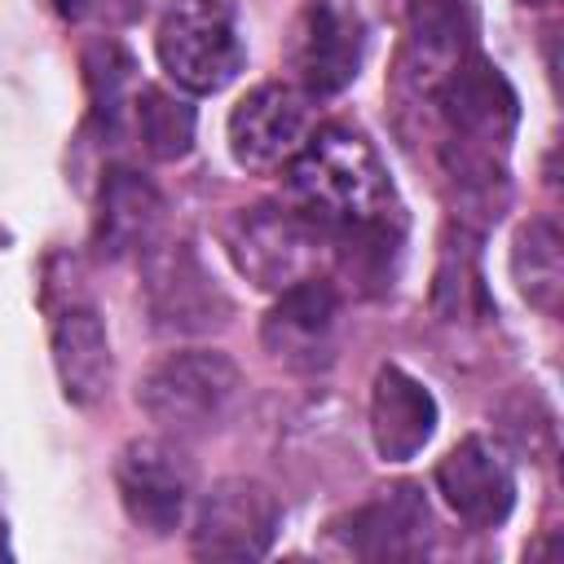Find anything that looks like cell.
Returning a JSON list of instances; mask_svg holds the SVG:
<instances>
[{
	"instance_id": "9",
	"label": "cell",
	"mask_w": 564,
	"mask_h": 564,
	"mask_svg": "<svg viewBox=\"0 0 564 564\" xmlns=\"http://www.w3.org/2000/svg\"><path fill=\"white\" fill-rule=\"evenodd\" d=\"M278 524H282V507L260 480L225 476L203 494L194 511L189 546L198 560H260L269 555Z\"/></svg>"
},
{
	"instance_id": "12",
	"label": "cell",
	"mask_w": 564,
	"mask_h": 564,
	"mask_svg": "<svg viewBox=\"0 0 564 564\" xmlns=\"http://www.w3.org/2000/svg\"><path fill=\"white\" fill-rule=\"evenodd\" d=\"M436 489L449 511L471 529H494L516 507V476L502 449L485 436H463L436 463Z\"/></svg>"
},
{
	"instance_id": "19",
	"label": "cell",
	"mask_w": 564,
	"mask_h": 564,
	"mask_svg": "<svg viewBox=\"0 0 564 564\" xmlns=\"http://www.w3.org/2000/svg\"><path fill=\"white\" fill-rule=\"evenodd\" d=\"M432 304L449 322H458V317H485L489 313L476 234L463 229V225H454L441 238V264H436V282H432Z\"/></svg>"
},
{
	"instance_id": "21",
	"label": "cell",
	"mask_w": 564,
	"mask_h": 564,
	"mask_svg": "<svg viewBox=\"0 0 564 564\" xmlns=\"http://www.w3.org/2000/svg\"><path fill=\"white\" fill-rule=\"evenodd\" d=\"M132 57L123 44L115 40H97L88 44L84 53V84H88V101H93V119L106 137L119 132V119H123V106L132 101Z\"/></svg>"
},
{
	"instance_id": "17",
	"label": "cell",
	"mask_w": 564,
	"mask_h": 564,
	"mask_svg": "<svg viewBox=\"0 0 564 564\" xmlns=\"http://www.w3.org/2000/svg\"><path fill=\"white\" fill-rule=\"evenodd\" d=\"M163 229V198L159 189L132 172V167H110L101 181L97 198V225H93V247L106 260L123 256H145L159 242Z\"/></svg>"
},
{
	"instance_id": "1",
	"label": "cell",
	"mask_w": 564,
	"mask_h": 564,
	"mask_svg": "<svg viewBox=\"0 0 564 564\" xmlns=\"http://www.w3.org/2000/svg\"><path fill=\"white\" fill-rule=\"evenodd\" d=\"M286 189L295 212L317 229L344 234L379 220H397V198L379 150L348 123H326L286 163Z\"/></svg>"
},
{
	"instance_id": "13",
	"label": "cell",
	"mask_w": 564,
	"mask_h": 564,
	"mask_svg": "<svg viewBox=\"0 0 564 564\" xmlns=\"http://www.w3.org/2000/svg\"><path fill=\"white\" fill-rule=\"evenodd\" d=\"M344 542L352 555L388 564V560H423L432 551V511L419 485L401 480L379 489L344 520Z\"/></svg>"
},
{
	"instance_id": "4",
	"label": "cell",
	"mask_w": 564,
	"mask_h": 564,
	"mask_svg": "<svg viewBox=\"0 0 564 564\" xmlns=\"http://www.w3.org/2000/svg\"><path fill=\"white\" fill-rule=\"evenodd\" d=\"M220 238L238 273L260 291H286L291 282L317 273L322 229L295 207H278V203L238 207L225 220Z\"/></svg>"
},
{
	"instance_id": "18",
	"label": "cell",
	"mask_w": 564,
	"mask_h": 564,
	"mask_svg": "<svg viewBox=\"0 0 564 564\" xmlns=\"http://www.w3.org/2000/svg\"><path fill=\"white\" fill-rule=\"evenodd\" d=\"M511 282L524 304L555 317L564 295V242L546 216H533L511 238Z\"/></svg>"
},
{
	"instance_id": "8",
	"label": "cell",
	"mask_w": 564,
	"mask_h": 564,
	"mask_svg": "<svg viewBox=\"0 0 564 564\" xmlns=\"http://www.w3.org/2000/svg\"><path fill=\"white\" fill-rule=\"evenodd\" d=\"M432 101H436V110L445 119V132H449L445 145L480 150V154L502 159V150L516 132L520 106H516V88L507 84V75L494 62L471 53L467 62H458L432 88Z\"/></svg>"
},
{
	"instance_id": "6",
	"label": "cell",
	"mask_w": 564,
	"mask_h": 564,
	"mask_svg": "<svg viewBox=\"0 0 564 564\" xmlns=\"http://www.w3.org/2000/svg\"><path fill=\"white\" fill-rule=\"evenodd\" d=\"M115 489L128 520L154 538L181 529L194 498V463L167 436H137L115 458Z\"/></svg>"
},
{
	"instance_id": "16",
	"label": "cell",
	"mask_w": 564,
	"mask_h": 564,
	"mask_svg": "<svg viewBox=\"0 0 564 564\" xmlns=\"http://www.w3.org/2000/svg\"><path fill=\"white\" fill-rule=\"evenodd\" d=\"M436 432V397L401 366H379L370 383V441L379 458L410 463Z\"/></svg>"
},
{
	"instance_id": "14",
	"label": "cell",
	"mask_w": 564,
	"mask_h": 564,
	"mask_svg": "<svg viewBox=\"0 0 564 564\" xmlns=\"http://www.w3.org/2000/svg\"><path fill=\"white\" fill-rule=\"evenodd\" d=\"M405 75L432 93L458 62L476 53L480 9L476 0H405Z\"/></svg>"
},
{
	"instance_id": "5",
	"label": "cell",
	"mask_w": 564,
	"mask_h": 564,
	"mask_svg": "<svg viewBox=\"0 0 564 564\" xmlns=\"http://www.w3.org/2000/svg\"><path fill=\"white\" fill-rule=\"evenodd\" d=\"M366 62V18L352 0H304L291 35L286 66L308 97L344 93Z\"/></svg>"
},
{
	"instance_id": "23",
	"label": "cell",
	"mask_w": 564,
	"mask_h": 564,
	"mask_svg": "<svg viewBox=\"0 0 564 564\" xmlns=\"http://www.w3.org/2000/svg\"><path fill=\"white\" fill-rule=\"evenodd\" d=\"M53 9H57L62 18H84V13H88V0H53Z\"/></svg>"
},
{
	"instance_id": "20",
	"label": "cell",
	"mask_w": 564,
	"mask_h": 564,
	"mask_svg": "<svg viewBox=\"0 0 564 564\" xmlns=\"http://www.w3.org/2000/svg\"><path fill=\"white\" fill-rule=\"evenodd\" d=\"M132 115H137V132L150 159L159 163H176L194 150V106L159 84H145L141 93H132Z\"/></svg>"
},
{
	"instance_id": "10",
	"label": "cell",
	"mask_w": 564,
	"mask_h": 564,
	"mask_svg": "<svg viewBox=\"0 0 564 564\" xmlns=\"http://www.w3.org/2000/svg\"><path fill=\"white\" fill-rule=\"evenodd\" d=\"M335 322H339V291L335 282L313 273L278 291V304L264 313L260 344L273 361L291 370H317L330 361Z\"/></svg>"
},
{
	"instance_id": "7",
	"label": "cell",
	"mask_w": 564,
	"mask_h": 564,
	"mask_svg": "<svg viewBox=\"0 0 564 564\" xmlns=\"http://www.w3.org/2000/svg\"><path fill=\"white\" fill-rule=\"evenodd\" d=\"M150 322L167 335H203L229 322L234 304L189 242H154L141 256Z\"/></svg>"
},
{
	"instance_id": "22",
	"label": "cell",
	"mask_w": 564,
	"mask_h": 564,
	"mask_svg": "<svg viewBox=\"0 0 564 564\" xmlns=\"http://www.w3.org/2000/svg\"><path fill=\"white\" fill-rule=\"evenodd\" d=\"M145 4L150 0H88V13H97L110 26H123V22H137L145 13Z\"/></svg>"
},
{
	"instance_id": "11",
	"label": "cell",
	"mask_w": 564,
	"mask_h": 564,
	"mask_svg": "<svg viewBox=\"0 0 564 564\" xmlns=\"http://www.w3.org/2000/svg\"><path fill=\"white\" fill-rule=\"evenodd\" d=\"M308 137L304 97L291 84H256L229 110V154L247 172L286 167Z\"/></svg>"
},
{
	"instance_id": "2",
	"label": "cell",
	"mask_w": 564,
	"mask_h": 564,
	"mask_svg": "<svg viewBox=\"0 0 564 564\" xmlns=\"http://www.w3.org/2000/svg\"><path fill=\"white\" fill-rule=\"evenodd\" d=\"M242 397V375L220 348H181L154 361L137 388V405L167 436H198L229 419Z\"/></svg>"
},
{
	"instance_id": "3",
	"label": "cell",
	"mask_w": 564,
	"mask_h": 564,
	"mask_svg": "<svg viewBox=\"0 0 564 564\" xmlns=\"http://www.w3.org/2000/svg\"><path fill=\"white\" fill-rule=\"evenodd\" d=\"M154 48L167 79L185 93H220L247 57L229 0H172L159 18Z\"/></svg>"
},
{
	"instance_id": "24",
	"label": "cell",
	"mask_w": 564,
	"mask_h": 564,
	"mask_svg": "<svg viewBox=\"0 0 564 564\" xmlns=\"http://www.w3.org/2000/svg\"><path fill=\"white\" fill-rule=\"evenodd\" d=\"M520 4H546V0H520Z\"/></svg>"
},
{
	"instance_id": "15",
	"label": "cell",
	"mask_w": 564,
	"mask_h": 564,
	"mask_svg": "<svg viewBox=\"0 0 564 564\" xmlns=\"http://www.w3.org/2000/svg\"><path fill=\"white\" fill-rule=\"evenodd\" d=\"M48 313H53V366L62 397L70 405H97L115 375L101 313L79 295V286H70L66 304H48Z\"/></svg>"
}]
</instances>
